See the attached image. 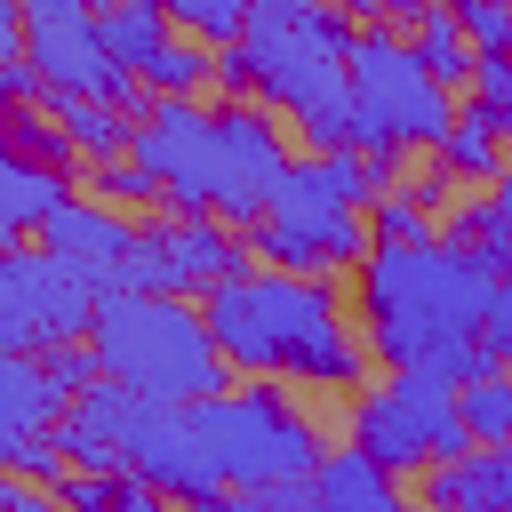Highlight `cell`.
Instances as JSON below:
<instances>
[{
	"label": "cell",
	"mask_w": 512,
	"mask_h": 512,
	"mask_svg": "<svg viewBox=\"0 0 512 512\" xmlns=\"http://www.w3.org/2000/svg\"><path fill=\"white\" fill-rule=\"evenodd\" d=\"M136 80H144L152 96H200V88L216 80V48H208V40H192V32H176V40H168Z\"/></svg>",
	"instance_id": "cell-24"
},
{
	"label": "cell",
	"mask_w": 512,
	"mask_h": 512,
	"mask_svg": "<svg viewBox=\"0 0 512 512\" xmlns=\"http://www.w3.org/2000/svg\"><path fill=\"white\" fill-rule=\"evenodd\" d=\"M432 200L416 192V184H392L376 208H368V224H376V240H432Z\"/></svg>",
	"instance_id": "cell-30"
},
{
	"label": "cell",
	"mask_w": 512,
	"mask_h": 512,
	"mask_svg": "<svg viewBox=\"0 0 512 512\" xmlns=\"http://www.w3.org/2000/svg\"><path fill=\"white\" fill-rule=\"evenodd\" d=\"M256 512H320V488H312V480H280V488H256Z\"/></svg>",
	"instance_id": "cell-37"
},
{
	"label": "cell",
	"mask_w": 512,
	"mask_h": 512,
	"mask_svg": "<svg viewBox=\"0 0 512 512\" xmlns=\"http://www.w3.org/2000/svg\"><path fill=\"white\" fill-rule=\"evenodd\" d=\"M488 296H496V272L448 232L376 240L352 272V312L368 328V352L384 368H424L440 384H472L480 368H496L480 344Z\"/></svg>",
	"instance_id": "cell-1"
},
{
	"label": "cell",
	"mask_w": 512,
	"mask_h": 512,
	"mask_svg": "<svg viewBox=\"0 0 512 512\" xmlns=\"http://www.w3.org/2000/svg\"><path fill=\"white\" fill-rule=\"evenodd\" d=\"M200 312H208V336L232 360V376H288L304 392H360L376 368L368 328L344 312L336 280H320V272L248 264L224 288H208Z\"/></svg>",
	"instance_id": "cell-2"
},
{
	"label": "cell",
	"mask_w": 512,
	"mask_h": 512,
	"mask_svg": "<svg viewBox=\"0 0 512 512\" xmlns=\"http://www.w3.org/2000/svg\"><path fill=\"white\" fill-rule=\"evenodd\" d=\"M152 240H160V264H168V296H208L232 272H248V256H256L248 232L224 224V216H160Z\"/></svg>",
	"instance_id": "cell-12"
},
{
	"label": "cell",
	"mask_w": 512,
	"mask_h": 512,
	"mask_svg": "<svg viewBox=\"0 0 512 512\" xmlns=\"http://www.w3.org/2000/svg\"><path fill=\"white\" fill-rule=\"evenodd\" d=\"M160 8H168L176 32H192V40H208V48H232V40L248 32V8H256V0H160Z\"/></svg>",
	"instance_id": "cell-27"
},
{
	"label": "cell",
	"mask_w": 512,
	"mask_h": 512,
	"mask_svg": "<svg viewBox=\"0 0 512 512\" xmlns=\"http://www.w3.org/2000/svg\"><path fill=\"white\" fill-rule=\"evenodd\" d=\"M88 192H96V200H112V208H168L160 176H152L136 152H120V160H88Z\"/></svg>",
	"instance_id": "cell-26"
},
{
	"label": "cell",
	"mask_w": 512,
	"mask_h": 512,
	"mask_svg": "<svg viewBox=\"0 0 512 512\" xmlns=\"http://www.w3.org/2000/svg\"><path fill=\"white\" fill-rule=\"evenodd\" d=\"M128 416H136V384L96 376V384L64 408L56 440H64V456H72L80 472H128Z\"/></svg>",
	"instance_id": "cell-13"
},
{
	"label": "cell",
	"mask_w": 512,
	"mask_h": 512,
	"mask_svg": "<svg viewBox=\"0 0 512 512\" xmlns=\"http://www.w3.org/2000/svg\"><path fill=\"white\" fill-rule=\"evenodd\" d=\"M200 440L224 472V488H280V480H312L328 440L320 424L280 392V384H232L216 400H192Z\"/></svg>",
	"instance_id": "cell-6"
},
{
	"label": "cell",
	"mask_w": 512,
	"mask_h": 512,
	"mask_svg": "<svg viewBox=\"0 0 512 512\" xmlns=\"http://www.w3.org/2000/svg\"><path fill=\"white\" fill-rule=\"evenodd\" d=\"M72 176H80V168H56V160H32V152H8V160H0V240H8V248L40 240V224L72 200Z\"/></svg>",
	"instance_id": "cell-16"
},
{
	"label": "cell",
	"mask_w": 512,
	"mask_h": 512,
	"mask_svg": "<svg viewBox=\"0 0 512 512\" xmlns=\"http://www.w3.org/2000/svg\"><path fill=\"white\" fill-rule=\"evenodd\" d=\"M40 112L72 136L80 160H120V152L136 144V112H120V104H104V96H64V88H48Z\"/></svg>",
	"instance_id": "cell-20"
},
{
	"label": "cell",
	"mask_w": 512,
	"mask_h": 512,
	"mask_svg": "<svg viewBox=\"0 0 512 512\" xmlns=\"http://www.w3.org/2000/svg\"><path fill=\"white\" fill-rule=\"evenodd\" d=\"M472 104L488 112V128H496V136H504V152H512V56H504V48H496V56H480Z\"/></svg>",
	"instance_id": "cell-32"
},
{
	"label": "cell",
	"mask_w": 512,
	"mask_h": 512,
	"mask_svg": "<svg viewBox=\"0 0 512 512\" xmlns=\"http://www.w3.org/2000/svg\"><path fill=\"white\" fill-rule=\"evenodd\" d=\"M352 40H360V24L328 0H256L248 32L232 48H216V88L288 112L312 152H352L360 144L352 64H344Z\"/></svg>",
	"instance_id": "cell-3"
},
{
	"label": "cell",
	"mask_w": 512,
	"mask_h": 512,
	"mask_svg": "<svg viewBox=\"0 0 512 512\" xmlns=\"http://www.w3.org/2000/svg\"><path fill=\"white\" fill-rule=\"evenodd\" d=\"M128 240H136V224H128L112 200H80V192L40 224V248H48V256H64L72 272H88L96 288H104V272L120 264V248H128Z\"/></svg>",
	"instance_id": "cell-14"
},
{
	"label": "cell",
	"mask_w": 512,
	"mask_h": 512,
	"mask_svg": "<svg viewBox=\"0 0 512 512\" xmlns=\"http://www.w3.org/2000/svg\"><path fill=\"white\" fill-rule=\"evenodd\" d=\"M416 504L424 512H512V440L448 456V464H424L416 472Z\"/></svg>",
	"instance_id": "cell-15"
},
{
	"label": "cell",
	"mask_w": 512,
	"mask_h": 512,
	"mask_svg": "<svg viewBox=\"0 0 512 512\" xmlns=\"http://www.w3.org/2000/svg\"><path fill=\"white\" fill-rule=\"evenodd\" d=\"M432 8H440V0H376V16H384V24H400V32H416Z\"/></svg>",
	"instance_id": "cell-39"
},
{
	"label": "cell",
	"mask_w": 512,
	"mask_h": 512,
	"mask_svg": "<svg viewBox=\"0 0 512 512\" xmlns=\"http://www.w3.org/2000/svg\"><path fill=\"white\" fill-rule=\"evenodd\" d=\"M8 152H32V160H56V168H80L72 136H64L40 104H8Z\"/></svg>",
	"instance_id": "cell-28"
},
{
	"label": "cell",
	"mask_w": 512,
	"mask_h": 512,
	"mask_svg": "<svg viewBox=\"0 0 512 512\" xmlns=\"http://www.w3.org/2000/svg\"><path fill=\"white\" fill-rule=\"evenodd\" d=\"M408 40H416V56L432 64L440 88H472V80H480V48H472V32L456 24V8H432Z\"/></svg>",
	"instance_id": "cell-22"
},
{
	"label": "cell",
	"mask_w": 512,
	"mask_h": 512,
	"mask_svg": "<svg viewBox=\"0 0 512 512\" xmlns=\"http://www.w3.org/2000/svg\"><path fill=\"white\" fill-rule=\"evenodd\" d=\"M504 56H512V48H504Z\"/></svg>",
	"instance_id": "cell-43"
},
{
	"label": "cell",
	"mask_w": 512,
	"mask_h": 512,
	"mask_svg": "<svg viewBox=\"0 0 512 512\" xmlns=\"http://www.w3.org/2000/svg\"><path fill=\"white\" fill-rule=\"evenodd\" d=\"M344 440L360 456H376L392 480H416L424 464H448V456H472V424H464V400L456 384L424 376V368H392L384 384H360L352 408H344Z\"/></svg>",
	"instance_id": "cell-7"
},
{
	"label": "cell",
	"mask_w": 512,
	"mask_h": 512,
	"mask_svg": "<svg viewBox=\"0 0 512 512\" xmlns=\"http://www.w3.org/2000/svg\"><path fill=\"white\" fill-rule=\"evenodd\" d=\"M0 512H64V496L40 488V480H24V472H8L0 480Z\"/></svg>",
	"instance_id": "cell-36"
},
{
	"label": "cell",
	"mask_w": 512,
	"mask_h": 512,
	"mask_svg": "<svg viewBox=\"0 0 512 512\" xmlns=\"http://www.w3.org/2000/svg\"><path fill=\"white\" fill-rule=\"evenodd\" d=\"M96 24H104V48H112V64H120V72H144V64L176 40V24H168V8H160V0H120V8H104Z\"/></svg>",
	"instance_id": "cell-21"
},
{
	"label": "cell",
	"mask_w": 512,
	"mask_h": 512,
	"mask_svg": "<svg viewBox=\"0 0 512 512\" xmlns=\"http://www.w3.org/2000/svg\"><path fill=\"white\" fill-rule=\"evenodd\" d=\"M160 192H168V216H216L224 192L240 184V168L224 160V136H216V112L200 96H152V112L136 120V144H128Z\"/></svg>",
	"instance_id": "cell-9"
},
{
	"label": "cell",
	"mask_w": 512,
	"mask_h": 512,
	"mask_svg": "<svg viewBox=\"0 0 512 512\" xmlns=\"http://www.w3.org/2000/svg\"><path fill=\"white\" fill-rule=\"evenodd\" d=\"M440 160H448V176H456V184H496V176H504V136L488 128V112H480V104H464V112H456V128L440 136Z\"/></svg>",
	"instance_id": "cell-23"
},
{
	"label": "cell",
	"mask_w": 512,
	"mask_h": 512,
	"mask_svg": "<svg viewBox=\"0 0 512 512\" xmlns=\"http://www.w3.org/2000/svg\"><path fill=\"white\" fill-rule=\"evenodd\" d=\"M128 472L176 504H200L208 488H224L192 400H152V392H136V416H128Z\"/></svg>",
	"instance_id": "cell-11"
},
{
	"label": "cell",
	"mask_w": 512,
	"mask_h": 512,
	"mask_svg": "<svg viewBox=\"0 0 512 512\" xmlns=\"http://www.w3.org/2000/svg\"><path fill=\"white\" fill-rule=\"evenodd\" d=\"M128 512H176V496H160V488H144V480H128Z\"/></svg>",
	"instance_id": "cell-40"
},
{
	"label": "cell",
	"mask_w": 512,
	"mask_h": 512,
	"mask_svg": "<svg viewBox=\"0 0 512 512\" xmlns=\"http://www.w3.org/2000/svg\"><path fill=\"white\" fill-rule=\"evenodd\" d=\"M0 464L24 472V480H40V488H64V472H72V456H64L56 432H8L0 440Z\"/></svg>",
	"instance_id": "cell-29"
},
{
	"label": "cell",
	"mask_w": 512,
	"mask_h": 512,
	"mask_svg": "<svg viewBox=\"0 0 512 512\" xmlns=\"http://www.w3.org/2000/svg\"><path fill=\"white\" fill-rule=\"evenodd\" d=\"M88 8H96V16H104V8H120V0H88Z\"/></svg>",
	"instance_id": "cell-42"
},
{
	"label": "cell",
	"mask_w": 512,
	"mask_h": 512,
	"mask_svg": "<svg viewBox=\"0 0 512 512\" xmlns=\"http://www.w3.org/2000/svg\"><path fill=\"white\" fill-rule=\"evenodd\" d=\"M88 352L112 384H136L152 400H216V392L240 384L232 360L208 336L200 296H104Z\"/></svg>",
	"instance_id": "cell-4"
},
{
	"label": "cell",
	"mask_w": 512,
	"mask_h": 512,
	"mask_svg": "<svg viewBox=\"0 0 512 512\" xmlns=\"http://www.w3.org/2000/svg\"><path fill=\"white\" fill-rule=\"evenodd\" d=\"M64 392L40 368V352H0V440L8 432H56L64 424Z\"/></svg>",
	"instance_id": "cell-19"
},
{
	"label": "cell",
	"mask_w": 512,
	"mask_h": 512,
	"mask_svg": "<svg viewBox=\"0 0 512 512\" xmlns=\"http://www.w3.org/2000/svg\"><path fill=\"white\" fill-rule=\"evenodd\" d=\"M456 400H464V424H472L480 448H504V440H512V368H504V360L480 368L472 384H456Z\"/></svg>",
	"instance_id": "cell-25"
},
{
	"label": "cell",
	"mask_w": 512,
	"mask_h": 512,
	"mask_svg": "<svg viewBox=\"0 0 512 512\" xmlns=\"http://www.w3.org/2000/svg\"><path fill=\"white\" fill-rule=\"evenodd\" d=\"M488 200H496V216H504V232H512V168L496 176V192H488Z\"/></svg>",
	"instance_id": "cell-41"
},
{
	"label": "cell",
	"mask_w": 512,
	"mask_h": 512,
	"mask_svg": "<svg viewBox=\"0 0 512 512\" xmlns=\"http://www.w3.org/2000/svg\"><path fill=\"white\" fill-rule=\"evenodd\" d=\"M248 248L264 264H280V272L336 280V272H360V256L376 248V224H368V208H352L344 192H328L312 160H288V176L272 184L264 224H248Z\"/></svg>",
	"instance_id": "cell-8"
},
{
	"label": "cell",
	"mask_w": 512,
	"mask_h": 512,
	"mask_svg": "<svg viewBox=\"0 0 512 512\" xmlns=\"http://www.w3.org/2000/svg\"><path fill=\"white\" fill-rule=\"evenodd\" d=\"M128 480L136 472H80L72 464L56 496H64V512H128Z\"/></svg>",
	"instance_id": "cell-31"
},
{
	"label": "cell",
	"mask_w": 512,
	"mask_h": 512,
	"mask_svg": "<svg viewBox=\"0 0 512 512\" xmlns=\"http://www.w3.org/2000/svg\"><path fill=\"white\" fill-rule=\"evenodd\" d=\"M104 288L88 272H72L64 256H48L40 240L0 256V352H48L96 328Z\"/></svg>",
	"instance_id": "cell-10"
},
{
	"label": "cell",
	"mask_w": 512,
	"mask_h": 512,
	"mask_svg": "<svg viewBox=\"0 0 512 512\" xmlns=\"http://www.w3.org/2000/svg\"><path fill=\"white\" fill-rule=\"evenodd\" d=\"M216 136H224V160H232L240 176H256V184H280V176H288V128L272 120V104L224 96V104H216Z\"/></svg>",
	"instance_id": "cell-18"
},
{
	"label": "cell",
	"mask_w": 512,
	"mask_h": 512,
	"mask_svg": "<svg viewBox=\"0 0 512 512\" xmlns=\"http://www.w3.org/2000/svg\"><path fill=\"white\" fill-rule=\"evenodd\" d=\"M184 512H256V488H208V496L184 504Z\"/></svg>",
	"instance_id": "cell-38"
},
{
	"label": "cell",
	"mask_w": 512,
	"mask_h": 512,
	"mask_svg": "<svg viewBox=\"0 0 512 512\" xmlns=\"http://www.w3.org/2000/svg\"><path fill=\"white\" fill-rule=\"evenodd\" d=\"M0 96H8V104H40V96H48V72H40L32 56H0Z\"/></svg>",
	"instance_id": "cell-35"
},
{
	"label": "cell",
	"mask_w": 512,
	"mask_h": 512,
	"mask_svg": "<svg viewBox=\"0 0 512 512\" xmlns=\"http://www.w3.org/2000/svg\"><path fill=\"white\" fill-rule=\"evenodd\" d=\"M448 8H456V24L472 32V48H480V56L512 48V0H448Z\"/></svg>",
	"instance_id": "cell-33"
},
{
	"label": "cell",
	"mask_w": 512,
	"mask_h": 512,
	"mask_svg": "<svg viewBox=\"0 0 512 512\" xmlns=\"http://www.w3.org/2000/svg\"><path fill=\"white\" fill-rule=\"evenodd\" d=\"M480 344H488V360H504V368H512V280H496L488 320H480Z\"/></svg>",
	"instance_id": "cell-34"
},
{
	"label": "cell",
	"mask_w": 512,
	"mask_h": 512,
	"mask_svg": "<svg viewBox=\"0 0 512 512\" xmlns=\"http://www.w3.org/2000/svg\"><path fill=\"white\" fill-rule=\"evenodd\" d=\"M352 112H360V152L384 168V184L408 168V152H440V136L456 128L448 88L432 80V64L416 56V40L400 24H360L352 40Z\"/></svg>",
	"instance_id": "cell-5"
},
{
	"label": "cell",
	"mask_w": 512,
	"mask_h": 512,
	"mask_svg": "<svg viewBox=\"0 0 512 512\" xmlns=\"http://www.w3.org/2000/svg\"><path fill=\"white\" fill-rule=\"evenodd\" d=\"M312 488H320V512H424V504H408L400 480H392L376 456H360L352 440H336V448L320 456Z\"/></svg>",
	"instance_id": "cell-17"
}]
</instances>
